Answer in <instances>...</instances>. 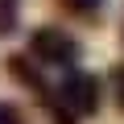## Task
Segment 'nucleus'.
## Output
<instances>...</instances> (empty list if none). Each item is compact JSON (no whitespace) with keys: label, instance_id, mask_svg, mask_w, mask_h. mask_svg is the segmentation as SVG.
I'll list each match as a JSON object with an SVG mask.
<instances>
[{"label":"nucleus","instance_id":"nucleus-6","mask_svg":"<svg viewBox=\"0 0 124 124\" xmlns=\"http://www.w3.org/2000/svg\"><path fill=\"white\" fill-rule=\"evenodd\" d=\"M62 8H70L75 17H95L103 8V0H62Z\"/></svg>","mask_w":124,"mask_h":124},{"label":"nucleus","instance_id":"nucleus-5","mask_svg":"<svg viewBox=\"0 0 124 124\" xmlns=\"http://www.w3.org/2000/svg\"><path fill=\"white\" fill-rule=\"evenodd\" d=\"M108 87H112V99H116V108L124 112V62H116V66H112V75H108Z\"/></svg>","mask_w":124,"mask_h":124},{"label":"nucleus","instance_id":"nucleus-7","mask_svg":"<svg viewBox=\"0 0 124 124\" xmlns=\"http://www.w3.org/2000/svg\"><path fill=\"white\" fill-rule=\"evenodd\" d=\"M0 124H25L21 108H17V103H8V99H0Z\"/></svg>","mask_w":124,"mask_h":124},{"label":"nucleus","instance_id":"nucleus-2","mask_svg":"<svg viewBox=\"0 0 124 124\" xmlns=\"http://www.w3.org/2000/svg\"><path fill=\"white\" fill-rule=\"evenodd\" d=\"M29 58H37L41 66H75L79 41L58 25H41L29 33Z\"/></svg>","mask_w":124,"mask_h":124},{"label":"nucleus","instance_id":"nucleus-1","mask_svg":"<svg viewBox=\"0 0 124 124\" xmlns=\"http://www.w3.org/2000/svg\"><path fill=\"white\" fill-rule=\"evenodd\" d=\"M99 99H103L99 79L87 75V70H70L54 87V99H50L46 112L54 116V124H79V120H87V116L99 112Z\"/></svg>","mask_w":124,"mask_h":124},{"label":"nucleus","instance_id":"nucleus-3","mask_svg":"<svg viewBox=\"0 0 124 124\" xmlns=\"http://www.w3.org/2000/svg\"><path fill=\"white\" fill-rule=\"evenodd\" d=\"M4 66H8V75L21 83V87H29L37 99H41V108H50V99H54V87H46V79H41V70L33 66V62L25 58V54H13L8 62H4Z\"/></svg>","mask_w":124,"mask_h":124},{"label":"nucleus","instance_id":"nucleus-4","mask_svg":"<svg viewBox=\"0 0 124 124\" xmlns=\"http://www.w3.org/2000/svg\"><path fill=\"white\" fill-rule=\"evenodd\" d=\"M21 21V0H0V37H8Z\"/></svg>","mask_w":124,"mask_h":124}]
</instances>
